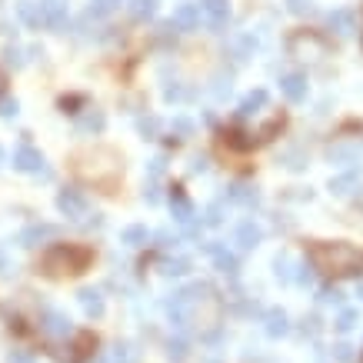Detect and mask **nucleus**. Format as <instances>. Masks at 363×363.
<instances>
[{
  "instance_id": "nucleus-44",
  "label": "nucleus",
  "mask_w": 363,
  "mask_h": 363,
  "mask_svg": "<svg viewBox=\"0 0 363 363\" xmlns=\"http://www.w3.org/2000/svg\"><path fill=\"white\" fill-rule=\"evenodd\" d=\"M164 97H167V100H183V87H180V84H167Z\"/></svg>"
},
{
  "instance_id": "nucleus-46",
  "label": "nucleus",
  "mask_w": 363,
  "mask_h": 363,
  "mask_svg": "<svg viewBox=\"0 0 363 363\" xmlns=\"http://www.w3.org/2000/svg\"><path fill=\"white\" fill-rule=\"evenodd\" d=\"M144 200H147V203H160V187H157V183H150V187L144 190Z\"/></svg>"
},
{
  "instance_id": "nucleus-33",
  "label": "nucleus",
  "mask_w": 363,
  "mask_h": 363,
  "mask_svg": "<svg viewBox=\"0 0 363 363\" xmlns=\"http://www.w3.org/2000/svg\"><path fill=\"white\" fill-rule=\"evenodd\" d=\"M293 284H300V287H314V263H310V267H307V263H297Z\"/></svg>"
},
{
  "instance_id": "nucleus-21",
  "label": "nucleus",
  "mask_w": 363,
  "mask_h": 363,
  "mask_svg": "<svg viewBox=\"0 0 363 363\" xmlns=\"http://www.w3.org/2000/svg\"><path fill=\"white\" fill-rule=\"evenodd\" d=\"M104 114H100V110H87V114H80V117H77V130H80V134H100V130H104Z\"/></svg>"
},
{
  "instance_id": "nucleus-54",
  "label": "nucleus",
  "mask_w": 363,
  "mask_h": 363,
  "mask_svg": "<svg viewBox=\"0 0 363 363\" xmlns=\"http://www.w3.org/2000/svg\"><path fill=\"white\" fill-rule=\"evenodd\" d=\"M0 167H3V150H0Z\"/></svg>"
},
{
  "instance_id": "nucleus-34",
  "label": "nucleus",
  "mask_w": 363,
  "mask_h": 363,
  "mask_svg": "<svg viewBox=\"0 0 363 363\" xmlns=\"http://www.w3.org/2000/svg\"><path fill=\"white\" fill-rule=\"evenodd\" d=\"M140 134H144V140H157L160 121H157V117H144V121H140Z\"/></svg>"
},
{
  "instance_id": "nucleus-25",
  "label": "nucleus",
  "mask_w": 363,
  "mask_h": 363,
  "mask_svg": "<svg viewBox=\"0 0 363 363\" xmlns=\"http://www.w3.org/2000/svg\"><path fill=\"white\" fill-rule=\"evenodd\" d=\"M273 273H277V280L290 284V280H293V273H297V263H293V257H290V254H280V257L273 260Z\"/></svg>"
},
{
  "instance_id": "nucleus-55",
  "label": "nucleus",
  "mask_w": 363,
  "mask_h": 363,
  "mask_svg": "<svg viewBox=\"0 0 363 363\" xmlns=\"http://www.w3.org/2000/svg\"><path fill=\"white\" fill-rule=\"evenodd\" d=\"M360 363H363V357H360Z\"/></svg>"
},
{
  "instance_id": "nucleus-13",
  "label": "nucleus",
  "mask_w": 363,
  "mask_h": 363,
  "mask_svg": "<svg viewBox=\"0 0 363 363\" xmlns=\"http://www.w3.org/2000/svg\"><path fill=\"white\" fill-rule=\"evenodd\" d=\"M280 91H284V97H287V100L300 104L303 97H307V77H303V74H287V77H280Z\"/></svg>"
},
{
  "instance_id": "nucleus-6",
  "label": "nucleus",
  "mask_w": 363,
  "mask_h": 363,
  "mask_svg": "<svg viewBox=\"0 0 363 363\" xmlns=\"http://www.w3.org/2000/svg\"><path fill=\"white\" fill-rule=\"evenodd\" d=\"M84 160H87V164L93 160V167L80 164V173H84V177H91L93 183H114V177H117V157H110L107 164H97V160H100V150H93V153H87Z\"/></svg>"
},
{
  "instance_id": "nucleus-37",
  "label": "nucleus",
  "mask_w": 363,
  "mask_h": 363,
  "mask_svg": "<svg viewBox=\"0 0 363 363\" xmlns=\"http://www.w3.org/2000/svg\"><path fill=\"white\" fill-rule=\"evenodd\" d=\"M284 164H287L290 170H303V167H307V157H300L297 150H290V153H284Z\"/></svg>"
},
{
  "instance_id": "nucleus-43",
  "label": "nucleus",
  "mask_w": 363,
  "mask_h": 363,
  "mask_svg": "<svg viewBox=\"0 0 363 363\" xmlns=\"http://www.w3.org/2000/svg\"><path fill=\"white\" fill-rule=\"evenodd\" d=\"M290 14H307L310 7H314V0H287Z\"/></svg>"
},
{
  "instance_id": "nucleus-31",
  "label": "nucleus",
  "mask_w": 363,
  "mask_h": 363,
  "mask_svg": "<svg viewBox=\"0 0 363 363\" xmlns=\"http://www.w3.org/2000/svg\"><path fill=\"white\" fill-rule=\"evenodd\" d=\"M153 10H157V0H130V14H134L137 20L153 17Z\"/></svg>"
},
{
  "instance_id": "nucleus-30",
  "label": "nucleus",
  "mask_w": 363,
  "mask_h": 363,
  "mask_svg": "<svg viewBox=\"0 0 363 363\" xmlns=\"http://www.w3.org/2000/svg\"><path fill=\"white\" fill-rule=\"evenodd\" d=\"M357 323H360V314H357V310H343V314L337 317V323H333V330H337V333H350Z\"/></svg>"
},
{
  "instance_id": "nucleus-23",
  "label": "nucleus",
  "mask_w": 363,
  "mask_h": 363,
  "mask_svg": "<svg viewBox=\"0 0 363 363\" xmlns=\"http://www.w3.org/2000/svg\"><path fill=\"white\" fill-rule=\"evenodd\" d=\"M107 363H140V350H137V343H117L110 350Z\"/></svg>"
},
{
  "instance_id": "nucleus-45",
  "label": "nucleus",
  "mask_w": 363,
  "mask_h": 363,
  "mask_svg": "<svg viewBox=\"0 0 363 363\" xmlns=\"http://www.w3.org/2000/svg\"><path fill=\"white\" fill-rule=\"evenodd\" d=\"M3 57H7L10 67H24V57H20V50H14V47H7V54H3Z\"/></svg>"
},
{
  "instance_id": "nucleus-22",
  "label": "nucleus",
  "mask_w": 363,
  "mask_h": 363,
  "mask_svg": "<svg viewBox=\"0 0 363 363\" xmlns=\"http://www.w3.org/2000/svg\"><path fill=\"white\" fill-rule=\"evenodd\" d=\"M227 200L230 203H243V207H254L257 203V187H247V183H237L227 190Z\"/></svg>"
},
{
  "instance_id": "nucleus-49",
  "label": "nucleus",
  "mask_w": 363,
  "mask_h": 363,
  "mask_svg": "<svg viewBox=\"0 0 363 363\" xmlns=\"http://www.w3.org/2000/svg\"><path fill=\"white\" fill-rule=\"evenodd\" d=\"M160 170H164V160H160V157L150 160V177H160Z\"/></svg>"
},
{
  "instance_id": "nucleus-53",
  "label": "nucleus",
  "mask_w": 363,
  "mask_h": 363,
  "mask_svg": "<svg viewBox=\"0 0 363 363\" xmlns=\"http://www.w3.org/2000/svg\"><path fill=\"white\" fill-rule=\"evenodd\" d=\"M0 93H3V74H0Z\"/></svg>"
},
{
  "instance_id": "nucleus-18",
  "label": "nucleus",
  "mask_w": 363,
  "mask_h": 363,
  "mask_svg": "<svg viewBox=\"0 0 363 363\" xmlns=\"http://www.w3.org/2000/svg\"><path fill=\"white\" fill-rule=\"evenodd\" d=\"M170 210H173V220H177V224L190 227V233H194V207H190V200H183L180 194H173V197H170Z\"/></svg>"
},
{
  "instance_id": "nucleus-47",
  "label": "nucleus",
  "mask_w": 363,
  "mask_h": 363,
  "mask_svg": "<svg viewBox=\"0 0 363 363\" xmlns=\"http://www.w3.org/2000/svg\"><path fill=\"white\" fill-rule=\"evenodd\" d=\"M303 333H310V337H317V333H320V320H317V317L303 320Z\"/></svg>"
},
{
  "instance_id": "nucleus-20",
  "label": "nucleus",
  "mask_w": 363,
  "mask_h": 363,
  "mask_svg": "<svg viewBox=\"0 0 363 363\" xmlns=\"http://www.w3.org/2000/svg\"><path fill=\"white\" fill-rule=\"evenodd\" d=\"M17 14H20L24 24H31V27H40L44 24V7L33 3V0H17Z\"/></svg>"
},
{
  "instance_id": "nucleus-4",
  "label": "nucleus",
  "mask_w": 363,
  "mask_h": 363,
  "mask_svg": "<svg viewBox=\"0 0 363 363\" xmlns=\"http://www.w3.org/2000/svg\"><path fill=\"white\" fill-rule=\"evenodd\" d=\"M287 47H290V57H297V61L317 63V61H323V57H327V40H323V37H317V33H310V31L293 33Z\"/></svg>"
},
{
  "instance_id": "nucleus-36",
  "label": "nucleus",
  "mask_w": 363,
  "mask_h": 363,
  "mask_svg": "<svg viewBox=\"0 0 363 363\" xmlns=\"http://www.w3.org/2000/svg\"><path fill=\"white\" fill-rule=\"evenodd\" d=\"M320 303H333V307H340L343 303V293L337 287H320Z\"/></svg>"
},
{
  "instance_id": "nucleus-27",
  "label": "nucleus",
  "mask_w": 363,
  "mask_h": 363,
  "mask_svg": "<svg viewBox=\"0 0 363 363\" xmlns=\"http://www.w3.org/2000/svg\"><path fill=\"white\" fill-rule=\"evenodd\" d=\"M93 347H97V337L93 333H80L74 340V353H70V360H84V357H91Z\"/></svg>"
},
{
  "instance_id": "nucleus-52",
  "label": "nucleus",
  "mask_w": 363,
  "mask_h": 363,
  "mask_svg": "<svg viewBox=\"0 0 363 363\" xmlns=\"http://www.w3.org/2000/svg\"><path fill=\"white\" fill-rule=\"evenodd\" d=\"M357 297H363V284H357Z\"/></svg>"
},
{
  "instance_id": "nucleus-17",
  "label": "nucleus",
  "mask_w": 363,
  "mask_h": 363,
  "mask_svg": "<svg viewBox=\"0 0 363 363\" xmlns=\"http://www.w3.org/2000/svg\"><path fill=\"white\" fill-rule=\"evenodd\" d=\"M200 10H203V17L210 20L213 27H224V24H227V17H230V3H227V0H203V3H200Z\"/></svg>"
},
{
  "instance_id": "nucleus-7",
  "label": "nucleus",
  "mask_w": 363,
  "mask_h": 363,
  "mask_svg": "<svg viewBox=\"0 0 363 363\" xmlns=\"http://www.w3.org/2000/svg\"><path fill=\"white\" fill-rule=\"evenodd\" d=\"M14 167L20 173H40V167H44V153L31 147V144H20L14 150Z\"/></svg>"
},
{
  "instance_id": "nucleus-12",
  "label": "nucleus",
  "mask_w": 363,
  "mask_h": 363,
  "mask_svg": "<svg viewBox=\"0 0 363 363\" xmlns=\"http://www.w3.org/2000/svg\"><path fill=\"white\" fill-rule=\"evenodd\" d=\"M327 24H330V31H337L340 37H353L357 33V14L353 10H333L327 17Z\"/></svg>"
},
{
  "instance_id": "nucleus-42",
  "label": "nucleus",
  "mask_w": 363,
  "mask_h": 363,
  "mask_svg": "<svg viewBox=\"0 0 363 363\" xmlns=\"http://www.w3.org/2000/svg\"><path fill=\"white\" fill-rule=\"evenodd\" d=\"M220 220H224V217H220V203H210V207H207V217H203V224H210V227H217Z\"/></svg>"
},
{
  "instance_id": "nucleus-38",
  "label": "nucleus",
  "mask_w": 363,
  "mask_h": 363,
  "mask_svg": "<svg viewBox=\"0 0 363 363\" xmlns=\"http://www.w3.org/2000/svg\"><path fill=\"white\" fill-rule=\"evenodd\" d=\"M17 114H20V104H17V100H0V117H3V121H10Z\"/></svg>"
},
{
  "instance_id": "nucleus-35",
  "label": "nucleus",
  "mask_w": 363,
  "mask_h": 363,
  "mask_svg": "<svg viewBox=\"0 0 363 363\" xmlns=\"http://www.w3.org/2000/svg\"><path fill=\"white\" fill-rule=\"evenodd\" d=\"M167 357H170V360H177V363H180L183 357H187V343H183L180 337H177V340H170V343H167Z\"/></svg>"
},
{
  "instance_id": "nucleus-16",
  "label": "nucleus",
  "mask_w": 363,
  "mask_h": 363,
  "mask_svg": "<svg viewBox=\"0 0 363 363\" xmlns=\"http://www.w3.org/2000/svg\"><path fill=\"white\" fill-rule=\"evenodd\" d=\"M207 254L213 257V263H217V270H220V273H227V277H233V273H237V257L230 254L227 247L210 243V247H207Z\"/></svg>"
},
{
  "instance_id": "nucleus-3",
  "label": "nucleus",
  "mask_w": 363,
  "mask_h": 363,
  "mask_svg": "<svg viewBox=\"0 0 363 363\" xmlns=\"http://www.w3.org/2000/svg\"><path fill=\"white\" fill-rule=\"evenodd\" d=\"M93 254L87 247H77V243H57L50 247L44 257H40V267L50 277H74V273H84L91 267Z\"/></svg>"
},
{
  "instance_id": "nucleus-29",
  "label": "nucleus",
  "mask_w": 363,
  "mask_h": 363,
  "mask_svg": "<svg viewBox=\"0 0 363 363\" xmlns=\"http://www.w3.org/2000/svg\"><path fill=\"white\" fill-rule=\"evenodd\" d=\"M121 240L127 243V247H144V243L150 240V233H147V227H127L121 233Z\"/></svg>"
},
{
  "instance_id": "nucleus-2",
  "label": "nucleus",
  "mask_w": 363,
  "mask_h": 363,
  "mask_svg": "<svg viewBox=\"0 0 363 363\" xmlns=\"http://www.w3.org/2000/svg\"><path fill=\"white\" fill-rule=\"evenodd\" d=\"M310 263L314 270L330 273V277H350L363 270V250L343 240H320L310 247Z\"/></svg>"
},
{
  "instance_id": "nucleus-14",
  "label": "nucleus",
  "mask_w": 363,
  "mask_h": 363,
  "mask_svg": "<svg viewBox=\"0 0 363 363\" xmlns=\"http://www.w3.org/2000/svg\"><path fill=\"white\" fill-rule=\"evenodd\" d=\"M260 240H263V230L254 220H243L240 227H237V247L240 250H254V247H260Z\"/></svg>"
},
{
  "instance_id": "nucleus-9",
  "label": "nucleus",
  "mask_w": 363,
  "mask_h": 363,
  "mask_svg": "<svg viewBox=\"0 0 363 363\" xmlns=\"http://www.w3.org/2000/svg\"><path fill=\"white\" fill-rule=\"evenodd\" d=\"M40 7H44V24L47 27L63 31V24H67V0H40Z\"/></svg>"
},
{
  "instance_id": "nucleus-32",
  "label": "nucleus",
  "mask_w": 363,
  "mask_h": 363,
  "mask_svg": "<svg viewBox=\"0 0 363 363\" xmlns=\"http://www.w3.org/2000/svg\"><path fill=\"white\" fill-rule=\"evenodd\" d=\"M121 0H91V7H87V17H107L114 7H117Z\"/></svg>"
},
{
  "instance_id": "nucleus-41",
  "label": "nucleus",
  "mask_w": 363,
  "mask_h": 363,
  "mask_svg": "<svg viewBox=\"0 0 363 363\" xmlns=\"http://www.w3.org/2000/svg\"><path fill=\"white\" fill-rule=\"evenodd\" d=\"M227 93H230V77H227V80H224V77H217V84H213V97H217V100H224Z\"/></svg>"
},
{
  "instance_id": "nucleus-28",
  "label": "nucleus",
  "mask_w": 363,
  "mask_h": 363,
  "mask_svg": "<svg viewBox=\"0 0 363 363\" xmlns=\"http://www.w3.org/2000/svg\"><path fill=\"white\" fill-rule=\"evenodd\" d=\"M187 270H190V260L187 257H170L160 263V273H164V277H183Z\"/></svg>"
},
{
  "instance_id": "nucleus-26",
  "label": "nucleus",
  "mask_w": 363,
  "mask_h": 363,
  "mask_svg": "<svg viewBox=\"0 0 363 363\" xmlns=\"http://www.w3.org/2000/svg\"><path fill=\"white\" fill-rule=\"evenodd\" d=\"M330 190L337 194V197H350V194L357 190V173H340V177H333Z\"/></svg>"
},
{
  "instance_id": "nucleus-15",
  "label": "nucleus",
  "mask_w": 363,
  "mask_h": 363,
  "mask_svg": "<svg viewBox=\"0 0 363 363\" xmlns=\"http://www.w3.org/2000/svg\"><path fill=\"white\" fill-rule=\"evenodd\" d=\"M77 300H80V307H84V314L87 317H104V297H100V290H93V287H87V290H80L77 293Z\"/></svg>"
},
{
  "instance_id": "nucleus-1",
  "label": "nucleus",
  "mask_w": 363,
  "mask_h": 363,
  "mask_svg": "<svg viewBox=\"0 0 363 363\" xmlns=\"http://www.w3.org/2000/svg\"><path fill=\"white\" fill-rule=\"evenodd\" d=\"M167 317L183 333H217L220 317H224V300L217 297L210 284H194V287L173 293V300L167 303Z\"/></svg>"
},
{
  "instance_id": "nucleus-24",
  "label": "nucleus",
  "mask_w": 363,
  "mask_h": 363,
  "mask_svg": "<svg viewBox=\"0 0 363 363\" xmlns=\"http://www.w3.org/2000/svg\"><path fill=\"white\" fill-rule=\"evenodd\" d=\"M263 104H267V91H250V93H247V97L240 100L237 114H240V117H250V114H257Z\"/></svg>"
},
{
  "instance_id": "nucleus-11",
  "label": "nucleus",
  "mask_w": 363,
  "mask_h": 363,
  "mask_svg": "<svg viewBox=\"0 0 363 363\" xmlns=\"http://www.w3.org/2000/svg\"><path fill=\"white\" fill-rule=\"evenodd\" d=\"M40 330L47 337H70V320L57 314V310H47L44 317H40Z\"/></svg>"
},
{
  "instance_id": "nucleus-19",
  "label": "nucleus",
  "mask_w": 363,
  "mask_h": 363,
  "mask_svg": "<svg viewBox=\"0 0 363 363\" xmlns=\"http://www.w3.org/2000/svg\"><path fill=\"white\" fill-rule=\"evenodd\" d=\"M263 323H267V337H287L290 333V320L284 310H267V317H263Z\"/></svg>"
},
{
  "instance_id": "nucleus-50",
  "label": "nucleus",
  "mask_w": 363,
  "mask_h": 363,
  "mask_svg": "<svg viewBox=\"0 0 363 363\" xmlns=\"http://www.w3.org/2000/svg\"><path fill=\"white\" fill-rule=\"evenodd\" d=\"M190 170H194V173H200V170H207V160H203V157H197V160H194V167H190Z\"/></svg>"
},
{
  "instance_id": "nucleus-39",
  "label": "nucleus",
  "mask_w": 363,
  "mask_h": 363,
  "mask_svg": "<svg viewBox=\"0 0 363 363\" xmlns=\"http://www.w3.org/2000/svg\"><path fill=\"white\" fill-rule=\"evenodd\" d=\"M170 130H173V134H180V137H190V134H194V123L183 121V117H177V121L170 123Z\"/></svg>"
},
{
  "instance_id": "nucleus-40",
  "label": "nucleus",
  "mask_w": 363,
  "mask_h": 363,
  "mask_svg": "<svg viewBox=\"0 0 363 363\" xmlns=\"http://www.w3.org/2000/svg\"><path fill=\"white\" fill-rule=\"evenodd\" d=\"M350 357H353V347H350V343H337V347H333V360L337 363H347Z\"/></svg>"
},
{
  "instance_id": "nucleus-10",
  "label": "nucleus",
  "mask_w": 363,
  "mask_h": 363,
  "mask_svg": "<svg viewBox=\"0 0 363 363\" xmlns=\"http://www.w3.org/2000/svg\"><path fill=\"white\" fill-rule=\"evenodd\" d=\"M54 237H57V227H50V224H31L17 240H20V247H37V243L54 240Z\"/></svg>"
},
{
  "instance_id": "nucleus-8",
  "label": "nucleus",
  "mask_w": 363,
  "mask_h": 363,
  "mask_svg": "<svg viewBox=\"0 0 363 363\" xmlns=\"http://www.w3.org/2000/svg\"><path fill=\"white\" fill-rule=\"evenodd\" d=\"M200 17H203V10H200V3H180L177 10H173V27L177 31H194V27H200Z\"/></svg>"
},
{
  "instance_id": "nucleus-5",
  "label": "nucleus",
  "mask_w": 363,
  "mask_h": 363,
  "mask_svg": "<svg viewBox=\"0 0 363 363\" xmlns=\"http://www.w3.org/2000/svg\"><path fill=\"white\" fill-rule=\"evenodd\" d=\"M57 207H61V213L67 217V220H84V217H91V203H87V197L80 194V190H74V187H67V190H61L57 194Z\"/></svg>"
},
{
  "instance_id": "nucleus-48",
  "label": "nucleus",
  "mask_w": 363,
  "mask_h": 363,
  "mask_svg": "<svg viewBox=\"0 0 363 363\" xmlns=\"http://www.w3.org/2000/svg\"><path fill=\"white\" fill-rule=\"evenodd\" d=\"M10 363H33V357L24 353V350H14V353H10Z\"/></svg>"
},
{
  "instance_id": "nucleus-51",
  "label": "nucleus",
  "mask_w": 363,
  "mask_h": 363,
  "mask_svg": "<svg viewBox=\"0 0 363 363\" xmlns=\"http://www.w3.org/2000/svg\"><path fill=\"white\" fill-rule=\"evenodd\" d=\"M10 270V263H7V257H3V250H0V273Z\"/></svg>"
}]
</instances>
